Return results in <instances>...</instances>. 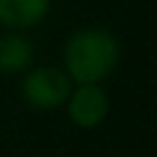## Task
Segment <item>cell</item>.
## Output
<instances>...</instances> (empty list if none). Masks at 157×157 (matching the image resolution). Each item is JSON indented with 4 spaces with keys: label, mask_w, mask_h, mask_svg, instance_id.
<instances>
[{
    "label": "cell",
    "mask_w": 157,
    "mask_h": 157,
    "mask_svg": "<svg viewBox=\"0 0 157 157\" xmlns=\"http://www.w3.org/2000/svg\"><path fill=\"white\" fill-rule=\"evenodd\" d=\"M118 59V39L101 27H86L74 32L64 47L66 74L76 83H101L115 71Z\"/></svg>",
    "instance_id": "6da1fadb"
},
{
    "label": "cell",
    "mask_w": 157,
    "mask_h": 157,
    "mask_svg": "<svg viewBox=\"0 0 157 157\" xmlns=\"http://www.w3.org/2000/svg\"><path fill=\"white\" fill-rule=\"evenodd\" d=\"M71 93V78L56 66H39L22 78V98L39 110L59 108Z\"/></svg>",
    "instance_id": "7a4b0ae2"
},
{
    "label": "cell",
    "mask_w": 157,
    "mask_h": 157,
    "mask_svg": "<svg viewBox=\"0 0 157 157\" xmlns=\"http://www.w3.org/2000/svg\"><path fill=\"white\" fill-rule=\"evenodd\" d=\"M69 118L78 128H98L108 115V96L98 83H78L69 93Z\"/></svg>",
    "instance_id": "3957f363"
},
{
    "label": "cell",
    "mask_w": 157,
    "mask_h": 157,
    "mask_svg": "<svg viewBox=\"0 0 157 157\" xmlns=\"http://www.w3.org/2000/svg\"><path fill=\"white\" fill-rule=\"evenodd\" d=\"M52 0H0V22L10 29L39 25L49 12Z\"/></svg>",
    "instance_id": "277c9868"
},
{
    "label": "cell",
    "mask_w": 157,
    "mask_h": 157,
    "mask_svg": "<svg viewBox=\"0 0 157 157\" xmlns=\"http://www.w3.org/2000/svg\"><path fill=\"white\" fill-rule=\"evenodd\" d=\"M34 59V47L22 34H2L0 37V71L17 74L25 71Z\"/></svg>",
    "instance_id": "5b68a950"
}]
</instances>
